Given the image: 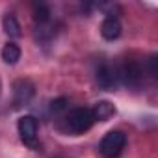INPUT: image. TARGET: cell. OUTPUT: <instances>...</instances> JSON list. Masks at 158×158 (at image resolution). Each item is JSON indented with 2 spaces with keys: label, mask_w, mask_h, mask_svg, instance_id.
<instances>
[{
  "label": "cell",
  "mask_w": 158,
  "mask_h": 158,
  "mask_svg": "<svg viewBox=\"0 0 158 158\" xmlns=\"http://www.w3.org/2000/svg\"><path fill=\"white\" fill-rule=\"evenodd\" d=\"M65 102H67L65 99H58V101H54V102H52V112H54V114L63 112V110H65Z\"/></svg>",
  "instance_id": "12"
},
{
  "label": "cell",
  "mask_w": 158,
  "mask_h": 158,
  "mask_svg": "<svg viewBox=\"0 0 158 158\" xmlns=\"http://www.w3.org/2000/svg\"><path fill=\"white\" fill-rule=\"evenodd\" d=\"M91 115H93L95 121H108V119H112L115 115V106L112 102H108V101H99L93 106Z\"/></svg>",
  "instance_id": "8"
},
{
  "label": "cell",
  "mask_w": 158,
  "mask_h": 158,
  "mask_svg": "<svg viewBox=\"0 0 158 158\" xmlns=\"http://www.w3.org/2000/svg\"><path fill=\"white\" fill-rule=\"evenodd\" d=\"M2 60L10 65H15L21 60V48L17 43H6L2 48Z\"/></svg>",
  "instance_id": "9"
},
{
  "label": "cell",
  "mask_w": 158,
  "mask_h": 158,
  "mask_svg": "<svg viewBox=\"0 0 158 158\" xmlns=\"http://www.w3.org/2000/svg\"><path fill=\"white\" fill-rule=\"evenodd\" d=\"M2 28H4V32H6L10 37H19V35H21V24H19V21H17L13 15H6V17H4Z\"/></svg>",
  "instance_id": "10"
},
{
  "label": "cell",
  "mask_w": 158,
  "mask_h": 158,
  "mask_svg": "<svg viewBox=\"0 0 158 158\" xmlns=\"http://www.w3.org/2000/svg\"><path fill=\"white\" fill-rule=\"evenodd\" d=\"M34 97V86L28 80H19L15 84V108L26 106Z\"/></svg>",
  "instance_id": "6"
},
{
  "label": "cell",
  "mask_w": 158,
  "mask_h": 158,
  "mask_svg": "<svg viewBox=\"0 0 158 158\" xmlns=\"http://www.w3.org/2000/svg\"><path fill=\"white\" fill-rule=\"evenodd\" d=\"M95 119L91 115V110L89 108H74L67 114L65 117V125H67V130L71 134H84L88 132L91 127H93Z\"/></svg>",
  "instance_id": "1"
},
{
  "label": "cell",
  "mask_w": 158,
  "mask_h": 158,
  "mask_svg": "<svg viewBox=\"0 0 158 158\" xmlns=\"http://www.w3.org/2000/svg\"><path fill=\"white\" fill-rule=\"evenodd\" d=\"M119 78H121V82H125L127 86L136 88L143 80V71H141V67L136 61H130V63H125L123 67H119Z\"/></svg>",
  "instance_id": "5"
},
{
  "label": "cell",
  "mask_w": 158,
  "mask_h": 158,
  "mask_svg": "<svg viewBox=\"0 0 158 158\" xmlns=\"http://www.w3.org/2000/svg\"><path fill=\"white\" fill-rule=\"evenodd\" d=\"M17 128H19L21 139H23L26 145L34 147V145H35V139H37V121H35V117H32V115H23V117L19 119V123H17Z\"/></svg>",
  "instance_id": "4"
},
{
  "label": "cell",
  "mask_w": 158,
  "mask_h": 158,
  "mask_svg": "<svg viewBox=\"0 0 158 158\" xmlns=\"http://www.w3.org/2000/svg\"><path fill=\"white\" fill-rule=\"evenodd\" d=\"M121 23H119V19L117 17H106L104 21H102V24H101V35L104 37V39H108V41H114V39H117L119 35H121Z\"/></svg>",
  "instance_id": "7"
},
{
  "label": "cell",
  "mask_w": 158,
  "mask_h": 158,
  "mask_svg": "<svg viewBox=\"0 0 158 158\" xmlns=\"http://www.w3.org/2000/svg\"><path fill=\"white\" fill-rule=\"evenodd\" d=\"M97 84L106 89V91H114L119 84H121V78H119V67L112 65V63H102L97 69Z\"/></svg>",
  "instance_id": "3"
},
{
  "label": "cell",
  "mask_w": 158,
  "mask_h": 158,
  "mask_svg": "<svg viewBox=\"0 0 158 158\" xmlns=\"http://www.w3.org/2000/svg\"><path fill=\"white\" fill-rule=\"evenodd\" d=\"M127 145V136L121 130H110L99 145V151L104 158H117Z\"/></svg>",
  "instance_id": "2"
},
{
  "label": "cell",
  "mask_w": 158,
  "mask_h": 158,
  "mask_svg": "<svg viewBox=\"0 0 158 158\" xmlns=\"http://www.w3.org/2000/svg\"><path fill=\"white\" fill-rule=\"evenodd\" d=\"M34 19H35V23H37L39 26L48 24V23H50V11H48V8H47V6H37Z\"/></svg>",
  "instance_id": "11"
}]
</instances>
